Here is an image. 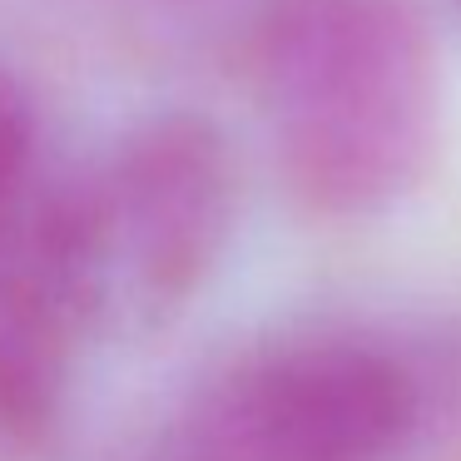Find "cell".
<instances>
[{
	"label": "cell",
	"mask_w": 461,
	"mask_h": 461,
	"mask_svg": "<svg viewBox=\"0 0 461 461\" xmlns=\"http://www.w3.org/2000/svg\"><path fill=\"white\" fill-rule=\"evenodd\" d=\"M411 367L372 338H293L223 367L174 427V461H392L417 427Z\"/></svg>",
	"instance_id": "3"
},
{
	"label": "cell",
	"mask_w": 461,
	"mask_h": 461,
	"mask_svg": "<svg viewBox=\"0 0 461 461\" xmlns=\"http://www.w3.org/2000/svg\"><path fill=\"white\" fill-rule=\"evenodd\" d=\"M233 199V154L199 114L144 120L85 179L45 194L90 322L174 318L223 258Z\"/></svg>",
	"instance_id": "2"
},
{
	"label": "cell",
	"mask_w": 461,
	"mask_h": 461,
	"mask_svg": "<svg viewBox=\"0 0 461 461\" xmlns=\"http://www.w3.org/2000/svg\"><path fill=\"white\" fill-rule=\"evenodd\" d=\"M258 95L278 179L318 219L392 209L437 159L447 85L411 0H273Z\"/></svg>",
	"instance_id": "1"
},
{
	"label": "cell",
	"mask_w": 461,
	"mask_h": 461,
	"mask_svg": "<svg viewBox=\"0 0 461 461\" xmlns=\"http://www.w3.org/2000/svg\"><path fill=\"white\" fill-rule=\"evenodd\" d=\"M35 144H41V120L31 95L15 75L0 70V229L31 203Z\"/></svg>",
	"instance_id": "5"
},
{
	"label": "cell",
	"mask_w": 461,
	"mask_h": 461,
	"mask_svg": "<svg viewBox=\"0 0 461 461\" xmlns=\"http://www.w3.org/2000/svg\"><path fill=\"white\" fill-rule=\"evenodd\" d=\"M85 298L41 199L0 229V447H31L60 411Z\"/></svg>",
	"instance_id": "4"
}]
</instances>
